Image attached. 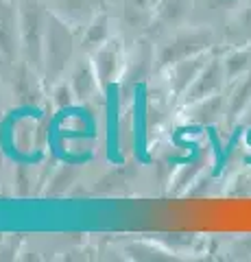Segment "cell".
I'll use <instances>...</instances> for the list:
<instances>
[{
  "label": "cell",
  "instance_id": "6da1fadb",
  "mask_svg": "<svg viewBox=\"0 0 251 262\" xmlns=\"http://www.w3.org/2000/svg\"><path fill=\"white\" fill-rule=\"evenodd\" d=\"M218 48V31L206 24H186L155 42V75H162L173 63Z\"/></svg>",
  "mask_w": 251,
  "mask_h": 262
},
{
  "label": "cell",
  "instance_id": "7a4b0ae2",
  "mask_svg": "<svg viewBox=\"0 0 251 262\" xmlns=\"http://www.w3.org/2000/svg\"><path fill=\"white\" fill-rule=\"evenodd\" d=\"M79 31L63 22L55 13H51L44 37V63H42V77L46 88H53L68 77V70L72 68L77 55H79Z\"/></svg>",
  "mask_w": 251,
  "mask_h": 262
},
{
  "label": "cell",
  "instance_id": "3957f363",
  "mask_svg": "<svg viewBox=\"0 0 251 262\" xmlns=\"http://www.w3.org/2000/svg\"><path fill=\"white\" fill-rule=\"evenodd\" d=\"M20 27V51L22 59L42 72L44 63V37L51 11L44 0H15Z\"/></svg>",
  "mask_w": 251,
  "mask_h": 262
},
{
  "label": "cell",
  "instance_id": "277c9868",
  "mask_svg": "<svg viewBox=\"0 0 251 262\" xmlns=\"http://www.w3.org/2000/svg\"><path fill=\"white\" fill-rule=\"evenodd\" d=\"M151 75H155V42L147 35L131 39L127 46V59L118 81V90L125 98L133 96L135 90Z\"/></svg>",
  "mask_w": 251,
  "mask_h": 262
},
{
  "label": "cell",
  "instance_id": "5b68a950",
  "mask_svg": "<svg viewBox=\"0 0 251 262\" xmlns=\"http://www.w3.org/2000/svg\"><path fill=\"white\" fill-rule=\"evenodd\" d=\"M3 81L13 103L24 107H37L44 98V77L42 72L29 66L24 59H18L7 72H3Z\"/></svg>",
  "mask_w": 251,
  "mask_h": 262
},
{
  "label": "cell",
  "instance_id": "8992f818",
  "mask_svg": "<svg viewBox=\"0 0 251 262\" xmlns=\"http://www.w3.org/2000/svg\"><path fill=\"white\" fill-rule=\"evenodd\" d=\"M127 46L129 42L116 31L114 37H109L101 48H96L90 55L101 92L118 85L120 75H123V68H125V59H127Z\"/></svg>",
  "mask_w": 251,
  "mask_h": 262
},
{
  "label": "cell",
  "instance_id": "52a82bcc",
  "mask_svg": "<svg viewBox=\"0 0 251 262\" xmlns=\"http://www.w3.org/2000/svg\"><path fill=\"white\" fill-rule=\"evenodd\" d=\"M159 0H114V20L116 31L127 42L144 37L151 27L153 13H155Z\"/></svg>",
  "mask_w": 251,
  "mask_h": 262
},
{
  "label": "cell",
  "instance_id": "ba28073f",
  "mask_svg": "<svg viewBox=\"0 0 251 262\" xmlns=\"http://www.w3.org/2000/svg\"><path fill=\"white\" fill-rule=\"evenodd\" d=\"M227 88V75H225V63H223V51L221 46L210 57V61L203 66V70L199 72V77L194 79V83L186 90V94L179 98V105H190L201 98H208L212 94H221Z\"/></svg>",
  "mask_w": 251,
  "mask_h": 262
},
{
  "label": "cell",
  "instance_id": "9c48e42d",
  "mask_svg": "<svg viewBox=\"0 0 251 262\" xmlns=\"http://www.w3.org/2000/svg\"><path fill=\"white\" fill-rule=\"evenodd\" d=\"M22 59L15 0H0V75Z\"/></svg>",
  "mask_w": 251,
  "mask_h": 262
},
{
  "label": "cell",
  "instance_id": "30bf717a",
  "mask_svg": "<svg viewBox=\"0 0 251 262\" xmlns=\"http://www.w3.org/2000/svg\"><path fill=\"white\" fill-rule=\"evenodd\" d=\"M192 22V0H159L153 13L147 37L157 42L171 31Z\"/></svg>",
  "mask_w": 251,
  "mask_h": 262
},
{
  "label": "cell",
  "instance_id": "8fae6325",
  "mask_svg": "<svg viewBox=\"0 0 251 262\" xmlns=\"http://www.w3.org/2000/svg\"><path fill=\"white\" fill-rule=\"evenodd\" d=\"M48 11L55 13L70 27L81 31L94 15H99L105 9H111L109 0H44Z\"/></svg>",
  "mask_w": 251,
  "mask_h": 262
},
{
  "label": "cell",
  "instance_id": "7c38bea8",
  "mask_svg": "<svg viewBox=\"0 0 251 262\" xmlns=\"http://www.w3.org/2000/svg\"><path fill=\"white\" fill-rule=\"evenodd\" d=\"M214 51L194 55V57H188V59H181V61L173 63L168 70L162 72L159 77H164V85L168 88V92L173 94V98H181L186 94V90L194 83V79L199 77V72L203 70V66L210 61V57L214 55Z\"/></svg>",
  "mask_w": 251,
  "mask_h": 262
},
{
  "label": "cell",
  "instance_id": "4fadbf2b",
  "mask_svg": "<svg viewBox=\"0 0 251 262\" xmlns=\"http://www.w3.org/2000/svg\"><path fill=\"white\" fill-rule=\"evenodd\" d=\"M181 110V118L194 127H212L225 122V92L184 105Z\"/></svg>",
  "mask_w": 251,
  "mask_h": 262
},
{
  "label": "cell",
  "instance_id": "5bb4252c",
  "mask_svg": "<svg viewBox=\"0 0 251 262\" xmlns=\"http://www.w3.org/2000/svg\"><path fill=\"white\" fill-rule=\"evenodd\" d=\"M251 44V0H245L232 18L218 29V46L234 48Z\"/></svg>",
  "mask_w": 251,
  "mask_h": 262
},
{
  "label": "cell",
  "instance_id": "9a60e30c",
  "mask_svg": "<svg viewBox=\"0 0 251 262\" xmlns=\"http://www.w3.org/2000/svg\"><path fill=\"white\" fill-rule=\"evenodd\" d=\"M114 33H116L114 11L105 9L99 15H94V18L79 31V51L85 55H92L96 48H101L109 37H114Z\"/></svg>",
  "mask_w": 251,
  "mask_h": 262
},
{
  "label": "cell",
  "instance_id": "2e32d148",
  "mask_svg": "<svg viewBox=\"0 0 251 262\" xmlns=\"http://www.w3.org/2000/svg\"><path fill=\"white\" fill-rule=\"evenodd\" d=\"M66 79L72 88V92H75L77 101H90L92 96H96V92H101L92 59H90V55H85V53L77 55V59L72 63V68L68 70Z\"/></svg>",
  "mask_w": 251,
  "mask_h": 262
},
{
  "label": "cell",
  "instance_id": "e0dca14e",
  "mask_svg": "<svg viewBox=\"0 0 251 262\" xmlns=\"http://www.w3.org/2000/svg\"><path fill=\"white\" fill-rule=\"evenodd\" d=\"M245 0H192V22L221 29Z\"/></svg>",
  "mask_w": 251,
  "mask_h": 262
},
{
  "label": "cell",
  "instance_id": "ac0fdd59",
  "mask_svg": "<svg viewBox=\"0 0 251 262\" xmlns=\"http://www.w3.org/2000/svg\"><path fill=\"white\" fill-rule=\"evenodd\" d=\"M251 103V72L234 79L225 88V125L234 127Z\"/></svg>",
  "mask_w": 251,
  "mask_h": 262
},
{
  "label": "cell",
  "instance_id": "d6986e66",
  "mask_svg": "<svg viewBox=\"0 0 251 262\" xmlns=\"http://www.w3.org/2000/svg\"><path fill=\"white\" fill-rule=\"evenodd\" d=\"M223 51V63L227 83L234 79L251 72V44L247 46H234V48H221Z\"/></svg>",
  "mask_w": 251,
  "mask_h": 262
},
{
  "label": "cell",
  "instance_id": "ffe728a7",
  "mask_svg": "<svg viewBox=\"0 0 251 262\" xmlns=\"http://www.w3.org/2000/svg\"><path fill=\"white\" fill-rule=\"evenodd\" d=\"M75 179H77V168L75 166H68V164H63L57 173L48 179V188H46L44 194H48V196H59L63 192H68V188L75 184Z\"/></svg>",
  "mask_w": 251,
  "mask_h": 262
},
{
  "label": "cell",
  "instance_id": "44dd1931",
  "mask_svg": "<svg viewBox=\"0 0 251 262\" xmlns=\"http://www.w3.org/2000/svg\"><path fill=\"white\" fill-rule=\"evenodd\" d=\"M33 184H35L33 168L29 164H18L13 168V192L18 196H29L33 194Z\"/></svg>",
  "mask_w": 251,
  "mask_h": 262
},
{
  "label": "cell",
  "instance_id": "7402d4cb",
  "mask_svg": "<svg viewBox=\"0 0 251 262\" xmlns=\"http://www.w3.org/2000/svg\"><path fill=\"white\" fill-rule=\"evenodd\" d=\"M51 96H53V105H55V107H59V110L70 107V105L77 101L75 92H72V88L68 83V79H63V81H59V83H55L51 88Z\"/></svg>",
  "mask_w": 251,
  "mask_h": 262
},
{
  "label": "cell",
  "instance_id": "603a6c76",
  "mask_svg": "<svg viewBox=\"0 0 251 262\" xmlns=\"http://www.w3.org/2000/svg\"><path fill=\"white\" fill-rule=\"evenodd\" d=\"M238 125H242L245 129H251V103H249V107L245 110V114H242V116H240Z\"/></svg>",
  "mask_w": 251,
  "mask_h": 262
},
{
  "label": "cell",
  "instance_id": "cb8c5ba5",
  "mask_svg": "<svg viewBox=\"0 0 251 262\" xmlns=\"http://www.w3.org/2000/svg\"><path fill=\"white\" fill-rule=\"evenodd\" d=\"M3 170H5V160H3V155H0V182H3Z\"/></svg>",
  "mask_w": 251,
  "mask_h": 262
},
{
  "label": "cell",
  "instance_id": "d4e9b609",
  "mask_svg": "<svg viewBox=\"0 0 251 262\" xmlns=\"http://www.w3.org/2000/svg\"><path fill=\"white\" fill-rule=\"evenodd\" d=\"M109 3H111V5H114V0H109Z\"/></svg>",
  "mask_w": 251,
  "mask_h": 262
},
{
  "label": "cell",
  "instance_id": "484cf974",
  "mask_svg": "<svg viewBox=\"0 0 251 262\" xmlns=\"http://www.w3.org/2000/svg\"><path fill=\"white\" fill-rule=\"evenodd\" d=\"M0 81H3V75H0Z\"/></svg>",
  "mask_w": 251,
  "mask_h": 262
}]
</instances>
